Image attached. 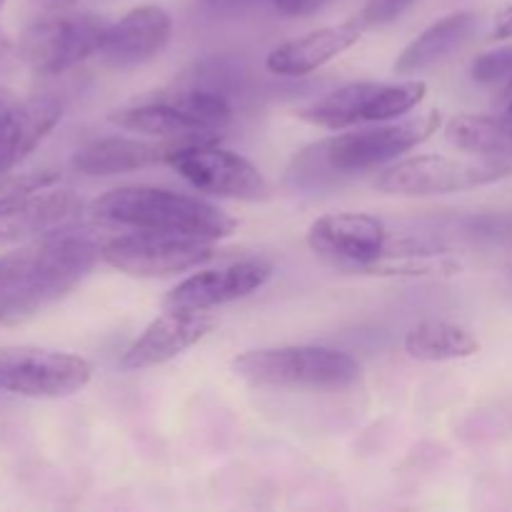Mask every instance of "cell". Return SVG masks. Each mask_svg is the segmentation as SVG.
<instances>
[{"label":"cell","mask_w":512,"mask_h":512,"mask_svg":"<svg viewBox=\"0 0 512 512\" xmlns=\"http://www.w3.org/2000/svg\"><path fill=\"white\" fill-rule=\"evenodd\" d=\"M100 260L90 235L55 230L13 253L0 255V325L28 323L73 293Z\"/></svg>","instance_id":"1"},{"label":"cell","mask_w":512,"mask_h":512,"mask_svg":"<svg viewBox=\"0 0 512 512\" xmlns=\"http://www.w3.org/2000/svg\"><path fill=\"white\" fill-rule=\"evenodd\" d=\"M90 213L95 220L123 225L150 233L190 235V238L218 240L230 238L238 228L233 215L198 195L178 190L155 188V185H123L100 195Z\"/></svg>","instance_id":"2"},{"label":"cell","mask_w":512,"mask_h":512,"mask_svg":"<svg viewBox=\"0 0 512 512\" xmlns=\"http://www.w3.org/2000/svg\"><path fill=\"white\" fill-rule=\"evenodd\" d=\"M233 373L260 388L345 390L363 375L358 360L345 350L323 345L258 348L233 360Z\"/></svg>","instance_id":"3"},{"label":"cell","mask_w":512,"mask_h":512,"mask_svg":"<svg viewBox=\"0 0 512 512\" xmlns=\"http://www.w3.org/2000/svg\"><path fill=\"white\" fill-rule=\"evenodd\" d=\"M512 175L510 160L500 158H450V155H413L388 165L375 175L373 188L385 195L403 198H433V195L465 193L493 185Z\"/></svg>","instance_id":"4"},{"label":"cell","mask_w":512,"mask_h":512,"mask_svg":"<svg viewBox=\"0 0 512 512\" xmlns=\"http://www.w3.org/2000/svg\"><path fill=\"white\" fill-rule=\"evenodd\" d=\"M428 95L425 80L378 83L360 80L348 83L298 110V118L315 128L345 130L363 123H388L418 108Z\"/></svg>","instance_id":"5"},{"label":"cell","mask_w":512,"mask_h":512,"mask_svg":"<svg viewBox=\"0 0 512 512\" xmlns=\"http://www.w3.org/2000/svg\"><path fill=\"white\" fill-rule=\"evenodd\" d=\"M233 118L223 93L203 88L180 90L168 98L120 108L108 115L113 125L153 138H185V135H215Z\"/></svg>","instance_id":"6"},{"label":"cell","mask_w":512,"mask_h":512,"mask_svg":"<svg viewBox=\"0 0 512 512\" xmlns=\"http://www.w3.org/2000/svg\"><path fill=\"white\" fill-rule=\"evenodd\" d=\"M440 125H443L440 113L430 110V113L400 120V123H378V128L333 135V138L315 145L313 150L320 163L333 173H360V170L380 168V165L400 158L408 150L418 148L438 133Z\"/></svg>","instance_id":"7"},{"label":"cell","mask_w":512,"mask_h":512,"mask_svg":"<svg viewBox=\"0 0 512 512\" xmlns=\"http://www.w3.org/2000/svg\"><path fill=\"white\" fill-rule=\"evenodd\" d=\"M93 378V365L75 353L0 345V390L20 398L55 400L80 393Z\"/></svg>","instance_id":"8"},{"label":"cell","mask_w":512,"mask_h":512,"mask_svg":"<svg viewBox=\"0 0 512 512\" xmlns=\"http://www.w3.org/2000/svg\"><path fill=\"white\" fill-rule=\"evenodd\" d=\"M218 255L213 240L135 230L100 245V260L130 278H168L208 263Z\"/></svg>","instance_id":"9"},{"label":"cell","mask_w":512,"mask_h":512,"mask_svg":"<svg viewBox=\"0 0 512 512\" xmlns=\"http://www.w3.org/2000/svg\"><path fill=\"white\" fill-rule=\"evenodd\" d=\"M105 20L93 13L53 15L38 20L20 35V58L43 75H60L75 68L90 55H98L105 33Z\"/></svg>","instance_id":"10"},{"label":"cell","mask_w":512,"mask_h":512,"mask_svg":"<svg viewBox=\"0 0 512 512\" xmlns=\"http://www.w3.org/2000/svg\"><path fill=\"white\" fill-rule=\"evenodd\" d=\"M170 168L200 193L215 198L263 203L270 198V183L265 175L240 153L220 148L215 143H195L180 150Z\"/></svg>","instance_id":"11"},{"label":"cell","mask_w":512,"mask_h":512,"mask_svg":"<svg viewBox=\"0 0 512 512\" xmlns=\"http://www.w3.org/2000/svg\"><path fill=\"white\" fill-rule=\"evenodd\" d=\"M305 238L315 255L350 273H360L388 253L395 235L375 215L333 213L313 220Z\"/></svg>","instance_id":"12"},{"label":"cell","mask_w":512,"mask_h":512,"mask_svg":"<svg viewBox=\"0 0 512 512\" xmlns=\"http://www.w3.org/2000/svg\"><path fill=\"white\" fill-rule=\"evenodd\" d=\"M215 135H185V138H103L93 140L75 153L73 165L78 173L93 175H120L133 170L170 165V160L183 148L195 143H215Z\"/></svg>","instance_id":"13"},{"label":"cell","mask_w":512,"mask_h":512,"mask_svg":"<svg viewBox=\"0 0 512 512\" xmlns=\"http://www.w3.org/2000/svg\"><path fill=\"white\" fill-rule=\"evenodd\" d=\"M273 275L268 260L248 258L223 268L200 270L163 298L165 310H210L258 293Z\"/></svg>","instance_id":"14"},{"label":"cell","mask_w":512,"mask_h":512,"mask_svg":"<svg viewBox=\"0 0 512 512\" xmlns=\"http://www.w3.org/2000/svg\"><path fill=\"white\" fill-rule=\"evenodd\" d=\"M218 320L205 310H165L153 320L118 360L120 370H148L170 363L215 330Z\"/></svg>","instance_id":"15"},{"label":"cell","mask_w":512,"mask_h":512,"mask_svg":"<svg viewBox=\"0 0 512 512\" xmlns=\"http://www.w3.org/2000/svg\"><path fill=\"white\" fill-rule=\"evenodd\" d=\"M170 38H173L170 15L158 5H140L125 13L118 23L105 25L98 55L110 68H138L163 55Z\"/></svg>","instance_id":"16"},{"label":"cell","mask_w":512,"mask_h":512,"mask_svg":"<svg viewBox=\"0 0 512 512\" xmlns=\"http://www.w3.org/2000/svg\"><path fill=\"white\" fill-rule=\"evenodd\" d=\"M363 30L360 20H345V23L310 30V33L285 40L278 48L270 50L265 65H268L270 73L280 75V78H300V75L323 68L330 60L353 48Z\"/></svg>","instance_id":"17"},{"label":"cell","mask_w":512,"mask_h":512,"mask_svg":"<svg viewBox=\"0 0 512 512\" xmlns=\"http://www.w3.org/2000/svg\"><path fill=\"white\" fill-rule=\"evenodd\" d=\"M63 118V105L48 95H35L13 105L0 118V175L18 168Z\"/></svg>","instance_id":"18"},{"label":"cell","mask_w":512,"mask_h":512,"mask_svg":"<svg viewBox=\"0 0 512 512\" xmlns=\"http://www.w3.org/2000/svg\"><path fill=\"white\" fill-rule=\"evenodd\" d=\"M80 213V200L73 190L50 188L38 190L28 198L18 200L0 213V243H13L25 238H43V235L63 230Z\"/></svg>","instance_id":"19"},{"label":"cell","mask_w":512,"mask_h":512,"mask_svg":"<svg viewBox=\"0 0 512 512\" xmlns=\"http://www.w3.org/2000/svg\"><path fill=\"white\" fill-rule=\"evenodd\" d=\"M478 23L480 18L473 10H460V13H450L445 18L435 20L418 38H413L405 45L403 53L395 60V73L415 75L420 70L433 68L435 63L448 58L453 50L468 43L473 38Z\"/></svg>","instance_id":"20"},{"label":"cell","mask_w":512,"mask_h":512,"mask_svg":"<svg viewBox=\"0 0 512 512\" xmlns=\"http://www.w3.org/2000/svg\"><path fill=\"white\" fill-rule=\"evenodd\" d=\"M405 353L420 363H448L473 358L480 340L468 328L448 320H423L405 335Z\"/></svg>","instance_id":"21"},{"label":"cell","mask_w":512,"mask_h":512,"mask_svg":"<svg viewBox=\"0 0 512 512\" xmlns=\"http://www.w3.org/2000/svg\"><path fill=\"white\" fill-rule=\"evenodd\" d=\"M445 138L480 158L508 160L512 155V128L503 115H455L445 125Z\"/></svg>","instance_id":"22"},{"label":"cell","mask_w":512,"mask_h":512,"mask_svg":"<svg viewBox=\"0 0 512 512\" xmlns=\"http://www.w3.org/2000/svg\"><path fill=\"white\" fill-rule=\"evenodd\" d=\"M60 180L53 170H35V173H5L0 175V213L15 205L18 200L50 188Z\"/></svg>","instance_id":"23"},{"label":"cell","mask_w":512,"mask_h":512,"mask_svg":"<svg viewBox=\"0 0 512 512\" xmlns=\"http://www.w3.org/2000/svg\"><path fill=\"white\" fill-rule=\"evenodd\" d=\"M470 73H473L475 83L480 85L508 83L512 80V45H503V48L478 55Z\"/></svg>","instance_id":"24"},{"label":"cell","mask_w":512,"mask_h":512,"mask_svg":"<svg viewBox=\"0 0 512 512\" xmlns=\"http://www.w3.org/2000/svg\"><path fill=\"white\" fill-rule=\"evenodd\" d=\"M415 0H368L360 10V25L363 28H383L398 20Z\"/></svg>","instance_id":"25"},{"label":"cell","mask_w":512,"mask_h":512,"mask_svg":"<svg viewBox=\"0 0 512 512\" xmlns=\"http://www.w3.org/2000/svg\"><path fill=\"white\" fill-rule=\"evenodd\" d=\"M268 3L285 18H308V15L325 8L330 0H268Z\"/></svg>","instance_id":"26"},{"label":"cell","mask_w":512,"mask_h":512,"mask_svg":"<svg viewBox=\"0 0 512 512\" xmlns=\"http://www.w3.org/2000/svg\"><path fill=\"white\" fill-rule=\"evenodd\" d=\"M258 3L260 0H200V5L213 10V13H243Z\"/></svg>","instance_id":"27"},{"label":"cell","mask_w":512,"mask_h":512,"mask_svg":"<svg viewBox=\"0 0 512 512\" xmlns=\"http://www.w3.org/2000/svg\"><path fill=\"white\" fill-rule=\"evenodd\" d=\"M512 38V5L503 8L495 18L493 33H490V40H508Z\"/></svg>","instance_id":"28"},{"label":"cell","mask_w":512,"mask_h":512,"mask_svg":"<svg viewBox=\"0 0 512 512\" xmlns=\"http://www.w3.org/2000/svg\"><path fill=\"white\" fill-rule=\"evenodd\" d=\"M500 98H503L505 105L512 103V80H508V83L503 85V93H500Z\"/></svg>","instance_id":"29"},{"label":"cell","mask_w":512,"mask_h":512,"mask_svg":"<svg viewBox=\"0 0 512 512\" xmlns=\"http://www.w3.org/2000/svg\"><path fill=\"white\" fill-rule=\"evenodd\" d=\"M503 118L508 120V125H510V128H512V103L505 105V113H503Z\"/></svg>","instance_id":"30"},{"label":"cell","mask_w":512,"mask_h":512,"mask_svg":"<svg viewBox=\"0 0 512 512\" xmlns=\"http://www.w3.org/2000/svg\"><path fill=\"white\" fill-rule=\"evenodd\" d=\"M0 5H3V0H0Z\"/></svg>","instance_id":"31"}]
</instances>
